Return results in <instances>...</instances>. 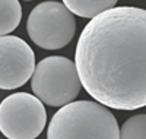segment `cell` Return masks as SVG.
Listing matches in <instances>:
<instances>
[{"mask_svg": "<svg viewBox=\"0 0 146 139\" xmlns=\"http://www.w3.org/2000/svg\"><path fill=\"white\" fill-rule=\"evenodd\" d=\"M75 67L96 103L115 110L146 106V10L120 6L91 18L79 35Z\"/></svg>", "mask_w": 146, "mask_h": 139, "instance_id": "cell-1", "label": "cell"}, {"mask_svg": "<svg viewBox=\"0 0 146 139\" xmlns=\"http://www.w3.org/2000/svg\"><path fill=\"white\" fill-rule=\"evenodd\" d=\"M47 139H118V123L96 101H72L54 113Z\"/></svg>", "mask_w": 146, "mask_h": 139, "instance_id": "cell-2", "label": "cell"}, {"mask_svg": "<svg viewBox=\"0 0 146 139\" xmlns=\"http://www.w3.org/2000/svg\"><path fill=\"white\" fill-rule=\"evenodd\" d=\"M80 81L75 63L63 56L45 57L35 65L31 88L42 104L62 107L72 103L80 92Z\"/></svg>", "mask_w": 146, "mask_h": 139, "instance_id": "cell-3", "label": "cell"}, {"mask_svg": "<svg viewBox=\"0 0 146 139\" xmlns=\"http://www.w3.org/2000/svg\"><path fill=\"white\" fill-rule=\"evenodd\" d=\"M29 38L44 50L66 47L76 32V21L72 12L60 2H42L29 13L27 22Z\"/></svg>", "mask_w": 146, "mask_h": 139, "instance_id": "cell-4", "label": "cell"}, {"mask_svg": "<svg viewBox=\"0 0 146 139\" xmlns=\"http://www.w3.org/2000/svg\"><path fill=\"white\" fill-rule=\"evenodd\" d=\"M45 123L44 104L32 94L15 92L0 103V132L7 139H35Z\"/></svg>", "mask_w": 146, "mask_h": 139, "instance_id": "cell-5", "label": "cell"}, {"mask_svg": "<svg viewBox=\"0 0 146 139\" xmlns=\"http://www.w3.org/2000/svg\"><path fill=\"white\" fill-rule=\"evenodd\" d=\"M35 54L19 37H0V90H16L32 76Z\"/></svg>", "mask_w": 146, "mask_h": 139, "instance_id": "cell-6", "label": "cell"}, {"mask_svg": "<svg viewBox=\"0 0 146 139\" xmlns=\"http://www.w3.org/2000/svg\"><path fill=\"white\" fill-rule=\"evenodd\" d=\"M118 0H63V5L73 15L91 19L101 12L115 7Z\"/></svg>", "mask_w": 146, "mask_h": 139, "instance_id": "cell-7", "label": "cell"}, {"mask_svg": "<svg viewBox=\"0 0 146 139\" xmlns=\"http://www.w3.org/2000/svg\"><path fill=\"white\" fill-rule=\"evenodd\" d=\"M22 19L19 0H0V37L15 31Z\"/></svg>", "mask_w": 146, "mask_h": 139, "instance_id": "cell-8", "label": "cell"}, {"mask_svg": "<svg viewBox=\"0 0 146 139\" xmlns=\"http://www.w3.org/2000/svg\"><path fill=\"white\" fill-rule=\"evenodd\" d=\"M118 139H146V116L137 114L127 119L118 129Z\"/></svg>", "mask_w": 146, "mask_h": 139, "instance_id": "cell-9", "label": "cell"}, {"mask_svg": "<svg viewBox=\"0 0 146 139\" xmlns=\"http://www.w3.org/2000/svg\"><path fill=\"white\" fill-rule=\"evenodd\" d=\"M25 2H31V0H25Z\"/></svg>", "mask_w": 146, "mask_h": 139, "instance_id": "cell-10", "label": "cell"}]
</instances>
